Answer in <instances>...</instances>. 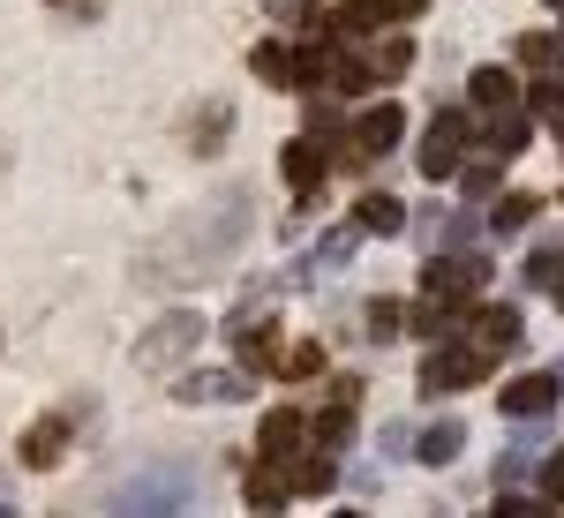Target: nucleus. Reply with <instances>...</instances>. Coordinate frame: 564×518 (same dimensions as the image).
Returning <instances> with one entry per match:
<instances>
[{"mask_svg": "<svg viewBox=\"0 0 564 518\" xmlns=\"http://www.w3.org/2000/svg\"><path fill=\"white\" fill-rule=\"evenodd\" d=\"M204 345V316L196 308H166L143 339H135V368H174L181 353H196Z\"/></svg>", "mask_w": 564, "mask_h": 518, "instance_id": "nucleus-1", "label": "nucleus"}, {"mask_svg": "<svg viewBox=\"0 0 564 518\" xmlns=\"http://www.w3.org/2000/svg\"><path fill=\"white\" fill-rule=\"evenodd\" d=\"M467 135H475V113H467V106H444V113L430 121V135H422V173H430V180H452Z\"/></svg>", "mask_w": 564, "mask_h": 518, "instance_id": "nucleus-2", "label": "nucleus"}, {"mask_svg": "<svg viewBox=\"0 0 564 518\" xmlns=\"http://www.w3.org/2000/svg\"><path fill=\"white\" fill-rule=\"evenodd\" d=\"M481 278H489V263H481V256H430L422 294L444 301V308H467V294H481Z\"/></svg>", "mask_w": 564, "mask_h": 518, "instance_id": "nucleus-3", "label": "nucleus"}, {"mask_svg": "<svg viewBox=\"0 0 564 518\" xmlns=\"http://www.w3.org/2000/svg\"><path fill=\"white\" fill-rule=\"evenodd\" d=\"M489 376V353H475V345H444V353H430L422 361V390L430 398H444V390H467Z\"/></svg>", "mask_w": 564, "mask_h": 518, "instance_id": "nucleus-4", "label": "nucleus"}, {"mask_svg": "<svg viewBox=\"0 0 564 518\" xmlns=\"http://www.w3.org/2000/svg\"><path fill=\"white\" fill-rule=\"evenodd\" d=\"M430 0H339V15H332V31H347V38H369V31H384V23H414Z\"/></svg>", "mask_w": 564, "mask_h": 518, "instance_id": "nucleus-5", "label": "nucleus"}, {"mask_svg": "<svg viewBox=\"0 0 564 518\" xmlns=\"http://www.w3.org/2000/svg\"><path fill=\"white\" fill-rule=\"evenodd\" d=\"M302 451H308V414H294V406L263 414V429H257V459L263 466H286V459H302Z\"/></svg>", "mask_w": 564, "mask_h": 518, "instance_id": "nucleus-6", "label": "nucleus"}, {"mask_svg": "<svg viewBox=\"0 0 564 518\" xmlns=\"http://www.w3.org/2000/svg\"><path fill=\"white\" fill-rule=\"evenodd\" d=\"M557 398H564V376H512L497 390V414L505 421H534V414H557Z\"/></svg>", "mask_w": 564, "mask_h": 518, "instance_id": "nucleus-7", "label": "nucleus"}, {"mask_svg": "<svg viewBox=\"0 0 564 518\" xmlns=\"http://www.w3.org/2000/svg\"><path fill=\"white\" fill-rule=\"evenodd\" d=\"M399 135H406V113L399 106H369V113H354V129H347V143L361 151V158H384V151H399Z\"/></svg>", "mask_w": 564, "mask_h": 518, "instance_id": "nucleus-8", "label": "nucleus"}, {"mask_svg": "<svg viewBox=\"0 0 564 518\" xmlns=\"http://www.w3.org/2000/svg\"><path fill=\"white\" fill-rule=\"evenodd\" d=\"M249 368H196V376H181V406H218V398H249Z\"/></svg>", "mask_w": 564, "mask_h": 518, "instance_id": "nucleus-9", "label": "nucleus"}, {"mask_svg": "<svg viewBox=\"0 0 564 518\" xmlns=\"http://www.w3.org/2000/svg\"><path fill=\"white\" fill-rule=\"evenodd\" d=\"M226 135H234V106H226V98H204V106L188 113V151H196V158H218Z\"/></svg>", "mask_w": 564, "mask_h": 518, "instance_id": "nucleus-10", "label": "nucleus"}, {"mask_svg": "<svg viewBox=\"0 0 564 518\" xmlns=\"http://www.w3.org/2000/svg\"><path fill=\"white\" fill-rule=\"evenodd\" d=\"M279 173L294 180V196H316V188H324V135H294V143L279 151Z\"/></svg>", "mask_w": 564, "mask_h": 518, "instance_id": "nucleus-11", "label": "nucleus"}, {"mask_svg": "<svg viewBox=\"0 0 564 518\" xmlns=\"http://www.w3.org/2000/svg\"><path fill=\"white\" fill-rule=\"evenodd\" d=\"M68 429H76V421H39V429L23 436V466H31V474L61 466V451H68Z\"/></svg>", "mask_w": 564, "mask_h": 518, "instance_id": "nucleus-12", "label": "nucleus"}, {"mask_svg": "<svg viewBox=\"0 0 564 518\" xmlns=\"http://www.w3.org/2000/svg\"><path fill=\"white\" fill-rule=\"evenodd\" d=\"M459 451H467V429H459V421H436V429L414 436V459H422V466H452Z\"/></svg>", "mask_w": 564, "mask_h": 518, "instance_id": "nucleus-13", "label": "nucleus"}, {"mask_svg": "<svg viewBox=\"0 0 564 518\" xmlns=\"http://www.w3.org/2000/svg\"><path fill=\"white\" fill-rule=\"evenodd\" d=\"M481 113H505V106H520V84H512V68H475V84H467Z\"/></svg>", "mask_w": 564, "mask_h": 518, "instance_id": "nucleus-14", "label": "nucleus"}, {"mask_svg": "<svg viewBox=\"0 0 564 518\" xmlns=\"http://www.w3.org/2000/svg\"><path fill=\"white\" fill-rule=\"evenodd\" d=\"M527 135H534V129H527L520 113L505 106V113H497V121L481 129V151H489V158H520V151H527Z\"/></svg>", "mask_w": 564, "mask_h": 518, "instance_id": "nucleus-15", "label": "nucleus"}, {"mask_svg": "<svg viewBox=\"0 0 564 518\" xmlns=\"http://www.w3.org/2000/svg\"><path fill=\"white\" fill-rule=\"evenodd\" d=\"M347 443H354V414H347V398H339L332 414L308 421V451H347Z\"/></svg>", "mask_w": 564, "mask_h": 518, "instance_id": "nucleus-16", "label": "nucleus"}, {"mask_svg": "<svg viewBox=\"0 0 564 518\" xmlns=\"http://www.w3.org/2000/svg\"><path fill=\"white\" fill-rule=\"evenodd\" d=\"M406 211H399V196H361L354 203V233H399Z\"/></svg>", "mask_w": 564, "mask_h": 518, "instance_id": "nucleus-17", "label": "nucleus"}, {"mask_svg": "<svg viewBox=\"0 0 564 518\" xmlns=\"http://www.w3.org/2000/svg\"><path fill=\"white\" fill-rule=\"evenodd\" d=\"M271 368H279V376H294V384H308V376H324V368H332V353H324L316 339H302V345H286V361H271Z\"/></svg>", "mask_w": 564, "mask_h": 518, "instance_id": "nucleus-18", "label": "nucleus"}, {"mask_svg": "<svg viewBox=\"0 0 564 518\" xmlns=\"http://www.w3.org/2000/svg\"><path fill=\"white\" fill-rule=\"evenodd\" d=\"M481 345H520V308H475Z\"/></svg>", "mask_w": 564, "mask_h": 518, "instance_id": "nucleus-19", "label": "nucleus"}, {"mask_svg": "<svg viewBox=\"0 0 564 518\" xmlns=\"http://www.w3.org/2000/svg\"><path fill=\"white\" fill-rule=\"evenodd\" d=\"M414 60H422V53H414V38H384V45H377V60H369V76H384V84H399V76H406Z\"/></svg>", "mask_w": 564, "mask_h": 518, "instance_id": "nucleus-20", "label": "nucleus"}, {"mask_svg": "<svg viewBox=\"0 0 564 518\" xmlns=\"http://www.w3.org/2000/svg\"><path fill=\"white\" fill-rule=\"evenodd\" d=\"M332 459H324V451H308L302 466H294V488H286V496H332Z\"/></svg>", "mask_w": 564, "mask_h": 518, "instance_id": "nucleus-21", "label": "nucleus"}, {"mask_svg": "<svg viewBox=\"0 0 564 518\" xmlns=\"http://www.w3.org/2000/svg\"><path fill=\"white\" fill-rule=\"evenodd\" d=\"M534 211H542V196H505L497 203V241H512L520 225H534Z\"/></svg>", "mask_w": 564, "mask_h": 518, "instance_id": "nucleus-22", "label": "nucleus"}, {"mask_svg": "<svg viewBox=\"0 0 564 518\" xmlns=\"http://www.w3.org/2000/svg\"><path fill=\"white\" fill-rule=\"evenodd\" d=\"M249 68H257V84H271V90H286V45H279V38H263L257 53H249Z\"/></svg>", "mask_w": 564, "mask_h": 518, "instance_id": "nucleus-23", "label": "nucleus"}, {"mask_svg": "<svg viewBox=\"0 0 564 518\" xmlns=\"http://www.w3.org/2000/svg\"><path fill=\"white\" fill-rule=\"evenodd\" d=\"M354 241H361V233H354V225H339V233H324V249H316V256H308L302 271H339V263L354 256Z\"/></svg>", "mask_w": 564, "mask_h": 518, "instance_id": "nucleus-24", "label": "nucleus"}, {"mask_svg": "<svg viewBox=\"0 0 564 518\" xmlns=\"http://www.w3.org/2000/svg\"><path fill=\"white\" fill-rule=\"evenodd\" d=\"M241 496H249V511H279V504H286V488H279V474H271V466H257Z\"/></svg>", "mask_w": 564, "mask_h": 518, "instance_id": "nucleus-25", "label": "nucleus"}, {"mask_svg": "<svg viewBox=\"0 0 564 518\" xmlns=\"http://www.w3.org/2000/svg\"><path fill=\"white\" fill-rule=\"evenodd\" d=\"M406 331V308L399 301H369V339H399Z\"/></svg>", "mask_w": 564, "mask_h": 518, "instance_id": "nucleus-26", "label": "nucleus"}, {"mask_svg": "<svg viewBox=\"0 0 564 518\" xmlns=\"http://www.w3.org/2000/svg\"><path fill=\"white\" fill-rule=\"evenodd\" d=\"M527 113L534 121H564V84H534L527 90Z\"/></svg>", "mask_w": 564, "mask_h": 518, "instance_id": "nucleus-27", "label": "nucleus"}, {"mask_svg": "<svg viewBox=\"0 0 564 518\" xmlns=\"http://www.w3.org/2000/svg\"><path fill=\"white\" fill-rule=\"evenodd\" d=\"M512 53H520V60H534V68H550V60H557V38H550V31H520V38H512Z\"/></svg>", "mask_w": 564, "mask_h": 518, "instance_id": "nucleus-28", "label": "nucleus"}, {"mask_svg": "<svg viewBox=\"0 0 564 518\" xmlns=\"http://www.w3.org/2000/svg\"><path fill=\"white\" fill-rule=\"evenodd\" d=\"M557 271H564V256H557V249H534V256H527V286H550Z\"/></svg>", "mask_w": 564, "mask_h": 518, "instance_id": "nucleus-29", "label": "nucleus"}, {"mask_svg": "<svg viewBox=\"0 0 564 518\" xmlns=\"http://www.w3.org/2000/svg\"><path fill=\"white\" fill-rule=\"evenodd\" d=\"M542 504H564V451L542 459Z\"/></svg>", "mask_w": 564, "mask_h": 518, "instance_id": "nucleus-30", "label": "nucleus"}, {"mask_svg": "<svg viewBox=\"0 0 564 518\" xmlns=\"http://www.w3.org/2000/svg\"><path fill=\"white\" fill-rule=\"evenodd\" d=\"M347 129V121H339V106H324V98H316V106H308V135H339Z\"/></svg>", "mask_w": 564, "mask_h": 518, "instance_id": "nucleus-31", "label": "nucleus"}, {"mask_svg": "<svg viewBox=\"0 0 564 518\" xmlns=\"http://www.w3.org/2000/svg\"><path fill=\"white\" fill-rule=\"evenodd\" d=\"M452 180H467V196H489L497 188V166H467V173H452Z\"/></svg>", "mask_w": 564, "mask_h": 518, "instance_id": "nucleus-32", "label": "nucleus"}, {"mask_svg": "<svg viewBox=\"0 0 564 518\" xmlns=\"http://www.w3.org/2000/svg\"><path fill=\"white\" fill-rule=\"evenodd\" d=\"M53 8H68V15H98L106 0H53Z\"/></svg>", "mask_w": 564, "mask_h": 518, "instance_id": "nucleus-33", "label": "nucleus"}, {"mask_svg": "<svg viewBox=\"0 0 564 518\" xmlns=\"http://www.w3.org/2000/svg\"><path fill=\"white\" fill-rule=\"evenodd\" d=\"M8 504H15V488H8V474H0V511H8Z\"/></svg>", "mask_w": 564, "mask_h": 518, "instance_id": "nucleus-34", "label": "nucleus"}, {"mask_svg": "<svg viewBox=\"0 0 564 518\" xmlns=\"http://www.w3.org/2000/svg\"><path fill=\"white\" fill-rule=\"evenodd\" d=\"M263 8H271V15H286V8H294V0H263Z\"/></svg>", "mask_w": 564, "mask_h": 518, "instance_id": "nucleus-35", "label": "nucleus"}, {"mask_svg": "<svg viewBox=\"0 0 564 518\" xmlns=\"http://www.w3.org/2000/svg\"><path fill=\"white\" fill-rule=\"evenodd\" d=\"M550 286H557V308H564V271H557V278H550Z\"/></svg>", "mask_w": 564, "mask_h": 518, "instance_id": "nucleus-36", "label": "nucleus"}, {"mask_svg": "<svg viewBox=\"0 0 564 518\" xmlns=\"http://www.w3.org/2000/svg\"><path fill=\"white\" fill-rule=\"evenodd\" d=\"M550 8H564V0H550Z\"/></svg>", "mask_w": 564, "mask_h": 518, "instance_id": "nucleus-37", "label": "nucleus"}]
</instances>
